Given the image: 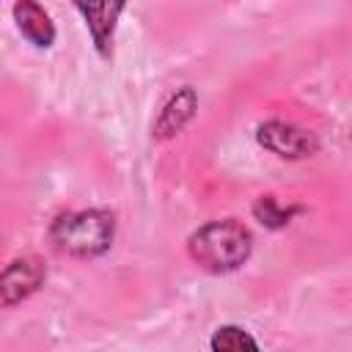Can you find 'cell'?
I'll return each instance as SVG.
<instances>
[{"label": "cell", "mask_w": 352, "mask_h": 352, "mask_svg": "<svg viewBox=\"0 0 352 352\" xmlns=\"http://www.w3.org/2000/svg\"><path fill=\"white\" fill-rule=\"evenodd\" d=\"M258 143L264 148H270L278 157H289V160H300L316 151V138L314 132L294 126V124H283V121H267L258 126Z\"/></svg>", "instance_id": "3"}, {"label": "cell", "mask_w": 352, "mask_h": 352, "mask_svg": "<svg viewBox=\"0 0 352 352\" xmlns=\"http://www.w3.org/2000/svg\"><path fill=\"white\" fill-rule=\"evenodd\" d=\"M253 212H256V217H258L261 223H267V226H272V228L289 223V214H292L289 209H280V206L275 204V198H261Z\"/></svg>", "instance_id": "9"}, {"label": "cell", "mask_w": 352, "mask_h": 352, "mask_svg": "<svg viewBox=\"0 0 352 352\" xmlns=\"http://www.w3.org/2000/svg\"><path fill=\"white\" fill-rule=\"evenodd\" d=\"M253 248L250 231L236 220H217L190 236V256L209 272H228L248 261Z\"/></svg>", "instance_id": "1"}, {"label": "cell", "mask_w": 352, "mask_h": 352, "mask_svg": "<svg viewBox=\"0 0 352 352\" xmlns=\"http://www.w3.org/2000/svg\"><path fill=\"white\" fill-rule=\"evenodd\" d=\"M195 104H198V99H195V91H192V88L179 91V94L162 107V113H160V118H157V126H154L157 135H160V138H168V135L179 132V129L192 118Z\"/></svg>", "instance_id": "7"}, {"label": "cell", "mask_w": 352, "mask_h": 352, "mask_svg": "<svg viewBox=\"0 0 352 352\" xmlns=\"http://www.w3.org/2000/svg\"><path fill=\"white\" fill-rule=\"evenodd\" d=\"M44 275H47V272H44V264H41L38 258H33V256L11 261V264L6 267V272H3V278H0L3 305H14V302L30 297V294L41 286Z\"/></svg>", "instance_id": "4"}, {"label": "cell", "mask_w": 352, "mask_h": 352, "mask_svg": "<svg viewBox=\"0 0 352 352\" xmlns=\"http://www.w3.org/2000/svg\"><path fill=\"white\" fill-rule=\"evenodd\" d=\"M14 19L22 30V36L28 41H33L36 47H50L52 38H55V28L50 22V14L38 6V3H30V0H22L14 6Z\"/></svg>", "instance_id": "6"}, {"label": "cell", "mask_w": 352, "mask_h": 352, "mask_svg": "<svg viewBox=\"0 0 352 352\" xmlns=\"http://www.w3.org/2000/svg\"><path fill=\"white\" fill-rule=\"evenodd\" d=\"M77 11L85 16V25L94 36V44L102 55H110L113 47V30H116V19L124 11V3H77Z\"/></svg>", "instance_id": "5"}, {"label": "cell", "mask_w": 352, "mask_h": 352, "mask_svg": "<svg viewBox=\"0 0 352 352\" xmlns=\"http://www.w3.org/2000/svg\"><path fill=\"white\" fill-rule=\"evenodd\" d=\"M113 231H116V220L110 212L85 209V212L60 214L52 223L50 236L60 250L72 256H99L110 248Z\"/></svg>", "instance_id": "2"}, {"label": "cell", "mask_w": 352, "mask_h": 352, "mask_svg": "<svg viewBox=\"0 0 352 352\" xmlns=\"http://www.w3.org/2000/svg\"><path fill=\"white\" fill-rule=\"evenodd\" d=\"M212 352H258V344L253 336L236 324L217 327L212 336Z\"/></svg>", "instance_id": "8"}]
</instances>
